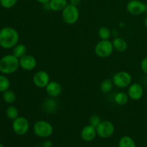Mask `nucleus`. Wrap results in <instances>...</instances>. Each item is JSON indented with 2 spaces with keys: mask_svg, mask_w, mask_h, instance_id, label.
Here are the masks:
<instances>
[{
  "mask_svg": "<svg viewBox=\"0 0 147 147\" xmlns=\"http://www.w3.org/2000/svg\"><path fill=\"white\" fill-rule=\"evenodd\" d=\"M19 39L18 32L13 27H5L0 30V46L3 48H13L18 44Z\"/></svg>",
  "mask_w": 147,
  "mask_h": 147,
  "instance_id": "nucleus-1",
  "label": "nucleus"
},
{
  "mask_svg": "<svg viewBox=\"0 0 147 147\" xmlns=\"http://www.w3.org/2000/svg\"><path fill=\"white\" fill-rule=\"evenodd\" d=\"M20 67V59L13 54L7 55L0 60V72L4 74H11Z\"/></svg>",
  "mask_w": 147,
  "mask_h": 147,
  "instance_id": "nucleus-2",
  "label": "nucleus"
},
{
  "mask_svg": "<svg viewBox=\"0 0 147 147\" xmlns=\"http://www.w3.org/2000/svg\"><path fill=\"white\" fill-rule=\"evenodd\" d=\"M80 12L78 7L73 4H67L62 11V18L65 23L69 25L74 24L78 21Z\"/></svg>",
  "mask_w": 147,
  "mask_h": 147,
  "instance_id": "nucleus-3",
  "label": "nucleus"
},
{
  "mask_svg": "<svg viewBox=\"0 0 147 147\" xmlns=\"http://www.w3.org/2000/svg\"><path fill=\"white\" fill-rule=\"evenodd\" d=\"M53 125L45 120H40L35 122L33 126L34 134L40 138H48L53 134Z\"/></svg>",
  "mask_w": 147,
  "mask_h": 147,
  "instance_id": "nucleus-4",
  "label": "nucleus"
},
{
  "mask_svg": "<svg viewBox=\"0 0 147 147\" xmlns=\"http://www.w3.org/2000/svg\"><path fill=\"white\" fill-rule=\"evenodd\" d=\"M113 48L112 42L109 40H100L95 45V54L100 58H106L110 57L113 53Z\"/></svg>",
  "mask_w": 147,
  "mask_h": 147,
  "instance_id": "nucleus-5",
  "label": "nucleus"
},
{
  "mask_svg": "<svg viewBox=\"0 0 147 147\" xmlns=\"http://www.w3.org/2000/svg\"><path fill=\"white\" fill-rule=\"evenodd\" d=\"M112 80L113 82L114 86L119 88H125L131 84L132 76L127 71H119L115 73L113 76Z\"/></svg>",
  "mask_w": 147,
  "mask_h": 147,
  "instance_id": "nucleus-6",
  "label": "nucleus"
},
{
  "mask_svg": "<svg viewBox=\"0 0 147 147\" xmlns=\"http://www.w3.org/2000/svg\"><path fill=\"white\" fill-rule=\"evenodd\" d=\"M97 135L102 139H108L113 135L115 132V126L111 121L108 120L102 121L96 127Z\"/></svg>",
  "mask_w": 147,
  "mask_h": 147,
  "instance_id": "nucleus-7",
  "label": "nucleus"
},
{
  "mask_svg": "<svg viewBox=\"0 0 147 147\" xmlns=\"http://www.w3.org/2000/svg\"><path fill=\"white\" fill-rule=\"evenodd\" d=\"M30 123L24 116H18L13 121L12 129L14 133L19 136H23L28 132Z\"/></svg>",
  "mask_w": 147,
  "mask_h": 147,
  "instance_id": "nucleus-8",
  "label": "nucleus"
},
{
  "mask_svg": "<svg viewBox=\"0 0 147 147\" xmlns=\"http://www.w3.org/2000/svg\"><path fill=\"white\" fill-rule=\"evenodd\" d=\"M32 80L36 87L43 88L50 83V76L45 70H39L34 74Z\"/></svg>",
  "mask_w": 147,
  "mask_h": 147,
  "instance_id": "nucleus-9",
  "label": "nucleus"
},
{
  "mask_svg": "<svg viewBox=\"0 0 147 147\" xmlns=\"http://www.w3.org/2000/svg\"><path fill=\"white\" fill-rule=\"evenodd\" d=\"M126 9L132 15H140L145 12V4L140 0H131L126 4Z\"/></svg>",
  "mask_w": 147,
  "mask_h": 147,
  "instance_id": "nucleus-10",
  "label": "nucleus"
},
{
  "mask_svg": "<svg viewBox=\"0 0 147 147\" xmlns=\"http://www.w3.org/2000/svg\"><path fill=\"white\" fill-rule=\"evenodd\" d=\"M128 88L127 94L130 99L133 100H139L143 97L144 88L140 83H131Z\"/></svg>",
  "mask_w": 147,
  "mask_h": 147,
  "instance_id": "nucleus-11",
  "label": "nucleus"
},
{
  "mask_svg": "<svg viewBox=\"0 0 147 147\" xmlns=\"http://www.w3.org/2000/svg\"><path fill=\"white\" fill-rule=\"evenodd\" d=\"M37 66V60L34 56L26 54L20 58V67L23 70L30 71L34 70Z\"/></svg>",
  "mask_w": 147,
  "mask_h": 147,
  "instance_id": "nucleus-12",
  "label": "nucleus"
},
{
  "mask_svg": "<svg viewBox=\"0 0 147 147\" xmlns=\"http://www.w3.org/2000/svg\"><path fill=\"white\" fill-rule=\"evenodd\" d=\"M96 136H97L96 128L93 127L90 124L84 126L80 132V136H81L82 139L87 142H90L94 140Z\"/></svg>",
  "mask_w": 147,
  "mask_h": 147,
  "instance_id": "nucleus-13",
  "label": "nucleus"
},
{
  "mask_svg": "<svg viewBox=\"0 0 147 147\" xmlns=\"http://www.w3.org/2000/svg\"><path fill=\"white\" fill-rule=\"evenodd\" d=\"M45 90L47 94L50 97L52 98H57L61 94L62 86L57 81H50V83L47 85L45 87Z\"/></svg>",
  "mask_w": 147,
  "mask_h": 147,
  "instance_id": "nucleus-14",
  "label": "nucleus"
},
{
  "mask_svg": "<svg viewBox=\"0 0 147 147\" xmlns=\"http://www.w3.org/2000/svg\"><path fill=\"white\" fill-rule=\"evenodd\" d=\"M57 106H58V104L54 99V98L50 97L43 101L42 105V109L43 111L47 113H53V112L57 110Z\"/></svg>",
  "mask_w": 147,
  "mask_h": 147,
  "instance_id": "nucleus-15",
  "label": "nucleus"
},
{
  "mask_svg": "<svg viewBox=\"0 0 147 147\" xmlns=\"http://www.w3.org/2000/svg\"><path fill=\"white\" fill-rule=\"evenodd\" d=\"M112 44H113L114 50L119 53H123V52L126 51L128 48L127 42L122 37H115L112 41Z\"/></svg>",
  "mask_w": 147,
  "mask_h": 147,
  "instance_id": "nucleus-16",
  "label": "nucleus"
},
{
  "mask_svg": "<svg viewBox=\"0 0 147 147\" xmlns=\"http://www.w3.org/2000/svg\"><path fill=\"white\" fill-rule=\"evenodd\" d=\"M50 9L53 11H60L67 5V0H50L48 3Z\"/></svg>",
  "mask_w": 147,
  "mask_h": 147,
  "instance_id": "nucleus-17",
  "label": "nucleus"
},
{
  "mask_svg": "<svg viewBox=\"0 0 147 147\" xmlns=\"http://www.w3.org/2000/svg\"><path fill=\"white\" fill-rule=\"evenodd\" d=\"M12 54L20 59L27 54V47L24 44L18 43L13 47Z\"/></svg>",
  "mask_w": 147,
  "mask_h": 147,
  "instance_id": "nucleus-18",
  "label": "nucleus"
},
{
  "mask_svg": "<svg viewBox=\"0 0 147 147\" xmlns=\"http://www.w3.org/2000/svg\"><path fill=\"white\" fill-rule=\"evenodd\" d=\"M113 86H114V84H113V82L112 80V79L106 78L105 80H103L101 82V83H100V91L104 93H110L113 90Z\"/></svg>",
  "mask_w": 147,
  "mask_h": 147,
  "instance_id": "nucleus-19",
  "label": "nucleus"
},
{
  "mask_svg": "<svg viewBox=\"0 0 147 147\" xmlns=\"http://www.w3.org/2000/svg\"><path fill=\"white\" fill-rule=\"evenodd\" d=\"M129 96L125 92H119L114 96V102L119 106H123L126 104L129 100Z\"/></svg>",
  "mask_w": 147,
  "mask_h": 147,
  "instance_id": "nucleus-20",
  "label": "nucleus"
},
{
  "mask_svg": "<svg viewBox=\"0 0 147 147\" xmlns=\"http://www.w3.org/2000/svg\"><path fill=\"white\" fill-rule=\"evenodd\" d=\"M119 147H136L134 140L131 136H122L119 142Z\"/></svg>",
  "mask_w": 147,
  "mask_h": 147,
  "instance_id": "nucleus-21",
  "label": "nucleus"
},
{
  "mask_svg": "<svg viewBox=\"0 0 147 147\" xmlns=\"http://www.w3.org/2000/svg\"><path fill=\"white\" fill-rule=\"evenodd\" d=\"M3 100L5 103H9V104H12L15 102L17 96H16L15 93L12 90H7L3 93Z\"/></svg>",
  "mask_w": 147,
  "mask_h": 147,
  "instance_id": "nucleus-22",
  "label": "nucleus"
},
{
  "mask_svg": "<svg viewBox=\"0 0 147 147\" xmlns=\"http://www.w3.org/2000/svg\"><path fill=\"white\" fill-rule=\"evenodd\" d=\"M98 34L100 40H109L111 36V32L107 27H101L98 30Z\"/></svg>",
  "mask_w": 147,
  "mask_h": 147,
  "instance_id": "nucleus-23",
  "label": "nucleus"
},
{
  "mask_svg": "<svg viewBox=\"0 0 147 147\" xmlns=\"http://www.w3.org/2000/svg\"><path fill=\"white\" fill-rule=\"evenodd\" d=\"M6 114H7V116L10 120L14 121V119H16L19 116L18 109L14 106H9L7 110H6Z\"/></svg>",
  "mask_w": 147,
  "mask_h": 147,
  "instance_id": "nucleus-24",
  "label": "nucleus"
},
{
  "mask_svg": "<svg viewBox=\"0 0 147 147\" xmlns=\"http://www.w3.org/2000/svg\"><path fill=\"white\" fill-rule=\"evenodd\" d=\"M10 86V81L6 76L0 75V93H4L9 90Z\"/></svg>",
  "mask_w": 147,
  "mask_h": 147,
  "instance_id": "nucleus-25",
  "label": "nucleus"
},
{
  "mask_svg": "<svg viewBox=\"0 0 147 147\" xmlns=\"http://www.w3.org/2000/svg\"><path fill=\"white\" fill-rule=\"evenodd\" d=\"M101 121V119H100V116L97 114L92 115L90 117V119H89V124L91 125V126H93V127L95 128L97 127V126L100 124V123Z\"/></svg>",
  "mask_w": 147,
  "mask_h": 147,
  "instance_id": "nucleus-26",
  "label": "nucleus"
},
{
  "mask_svg": "<svg viewBox=\"0 0 147 147\" xmlns=\"http://www.w3.org/2000/svg\"><path fill=\"white\" fill-rule=\"evenodd\" d=\"M17 2V0H0V4L4 8L10 9L14 7Z\"/></svg>",
  "mask_w": 147,
  "mask_h": 147,
  "instance_id": "nucleus-27",
  "label": "nucleus"
},
{
  "mask_svg": "<svg viewBox=\"0 0 147 147\" xmlns=\"http://www.w3.org/2000/svg\"><path fill=\"white\" fill-rule=\"evenodd\" d=\"M140 67L142 69V72L147 76V57L142 59L140 63Z\"/></svg>",
  "mask_w": 147,
  "mask_h": 147,
  "instance_id": "nucleus-28",
  "label": "nucleus"
},
{
  "mask_svg": "<svg viewBox=\"0 0 147 147\" xmlns=\"http://www.w3.org/2000/svg\"><path fill=\"white\" fill-rule=\"evenodd\" d=\"M40 146L42 147H52L53 146V142L50 140L44 141L41 143Z\"/></svg>",
  "mask_w": 147,
  "mask_h": 147,
  "instance_id": "nucleus-29",
  "label": "nucleus"
},
{
  "mask_svg": "<svg viewBox=\"0 0 147 147\" xmlns=\"http://www.w3.org/2000/svg\"><path fill=\"white\" fill-rule=\"evenodd\" d=\"M80 1H81V0H70V4L78 7V6L80 4Z\"/></svg>",
  "mask_w": 147,
  "mask_h": 147,
  "instance_id": "nucleus-30",
  "label": "nucleus"
},
{
  "mask_svg": "<svg viewBox=\"0 0 147 147\" xmlns=\"http://www.w3.org/2000/svg\"><path fill=\"white\" fill-rule=\"evenodd\" d=\"M36 1L42 4H47V3H49V1H50V0H36Z\"/></svg>",
  "mask_w": 147,
  "mask_h": 147,
  "instance_id": "nucleus-31",
  "label": "nucleus"
},
{
  "mask_svg": "<svg viewBox=\"0 0 147 147\" xmlns=\"http://www.w3.org/2000/svg\"><path fill=\"white\" fill-rule=\"evenodd\" d=\"M144 26H145V27H146V28L147 29V16H146V17H145L144 21Z\"/></svg>",
  "mask_w": 147,
  "mask_h": 147,
  "instance_id": "nucleus-32",
  "label": "nucleus"
},
{
  "mask_svg": "<svg viewBox=\"0 0 147 147\" xmlns=\"http://www.w3.org/2000/svg\"><path fill=\"white\" fill-rule=\"evenodd\" d=\"M145 12H147V4H145Z\"/></svg>",
  "mask_w": 147,
  "mask_h": 147,
  "instance_id": "nucleus-33",
  "label": "nucleus"
},
{
  "mask_svg": "<svg viewBox=\"0 0 147 147\" xmlns=\"http://www.w3.org/2000/svg\"><path fill=\"white\" fill-rule=\"evenodd\" d=\"M0 147H4V146L3 144H0Z\"/></svg>",
  "mask_w": 147,
  "mask_h": 147,
  "instance_id": "nucleus-34",
  "label": "nucleus"
}]
</instances>
